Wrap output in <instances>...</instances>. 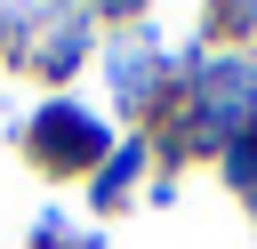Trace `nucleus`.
<instances>
[{"mask_svg":"<svg viewBox=\"0 0 257 249\" xmlns=\"http://www.w3.org/2000/svg\"><path fill=\"white\" fill-rule=\"evenodd\" d=\"M40 145L48 153H96L104 137H96V120H40Z\"/></svg>","mask_w":257,"mask_h":249,"instance_id":"f257e3e1","label":"nucleus"}]
</instances>
